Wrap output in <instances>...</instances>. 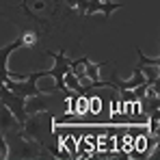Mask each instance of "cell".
<instances>
[{
	"label": "cell",
	"mask_w": 160,
	"mask_h": 160,
	"mask_svg": "<svg viewBox=\"0 0 160 160\" xmlns=\"http://www.w3.org/2000/svg\"><path fill=\"white\" fill-rule=\"evenodd\" d=\"M54 123V115L48 110H41V112H32L28 115L26 121L22 123V134L26 138L37 141L43 149H48V154L52 158H61V149H58V136L52 130Z\"/></svg>",
	"instance_id": "6da1fadb"
},
{
	"label": "cell",
	"mask_w": 160,
	"mask_h": 160,
	"mask_svg": "<svg viewBox=\"0 0 160 160\" xmlns=\"http://www.w3.org/2000/svg\"><path fill=\"white\" fill-rule=\"evenodd\" d=\"M72 95V91H61V89H56V91H50V93H43V91H39L37 95H30L24 100V110H26V115H32V112H41V110H48V112H52V115H65V110H69L67 108V98Z\"/></svg>",
	"instance_id": "7a4b0ae2"
},
{
	"label": "cell",
	"mask_w": 160,
	"mask_h": 160,
	"mask_svg": "<svg viewBox=\"0 0 160 160\" xmlns=\"http://www.w3.org/2000/svg\"><path fill=\"white\" fill-rule=\"evenodd\" d=\"M7 138V147H9V158L18 160H32V158H52L48 154V149H43L37 141L26 138L22 134V128L11 130V132L2 134Z\"/></svg>",
	"instance_id": "3957f363"
},
{
	"label": "cell",
	"mask_w": 160,
	"mask_h": 160,
	"mask_svg": "<svg viewBox=\"0 0 160 160\" xmlns=\"http://www.w3.org/2000/svg\"><path fill=\"white\" fill-rule=\"evenodd\" d=\"M41 76H46V69H43V72L26 74V78H24V80L7 78V80H4V84H7L13 93H18V95H22V98H30V95H37V93L41 91V89L37 87V80L41 78Z\"/></svg>",
	"instance_id": "277c9868"
},
{
	"label": "cell",
	"mask_w": 160,
	"mask_h": 160,
	"mask_svg": "<svg viewBox=\"0 0 160 160\" xmlns=\"http://www.w3.org/2000/svg\"><path fill=\"white\" fill-rule=\"evenodd\" d=\"M46 54L54 58V67H52V69H46V76H52V78H54L56 89H61V91H69V89L65 87V82H63V76L72 69V61L65 56V50H61V52H50V50H48Z\"/></svg>",
	"instance_id": "5b68a950"
},
{
	"label": "cell",
	"mask_w": 160,
	"mask_h": 160,
	"mask_svg": "<svg viewBox=\"0 0 160 160\" xmlns=\"http://www.w3.org/2000/svg\"><path fill=\"white\" fill-rule=\"evenodd\" d=\"M24 100L26 98H22V95H18V93H13L7 84H0V104H4V106L11 110V115L20 121V123H24L26 121V110H24Z\"/></svg>",
	"instance_id": "8992f818"
},
{
	"label": "cell",
	"mask_w": 160,
	"mask_h": 160,
	"mask_svg": "<svg viewBox=\"0 0 160 160\" xmlns=\"http://www.w3.org/2000/svg\"><path fill=\"white\" fill-rule=\"evenodd\" d=\"M18 48H24V39H22V35H20L15 41L7 43V46H0V84H4V80L9 78V67H7V63H9L11 52H15Z\"/></svg>",
	"instance_id": "52a82bcc"
},
{
	"label": "cell",
	"mask_w": 160,
	"mask_h": 160,
	"mask_svg": "<svg viewBox=\"0 0 160 160\" xmlns=\"http://www.w3.org/2000/svg\"><path fill=\"white\" fill-rule=\"evenodd\" d=\"M126 4L121 2H110V0H87V9H84V15H93V13H104V18H110L112 11L121 9Z\"/></svg>",
	"instance_id": "ba28073f"
},
{
	"label": "cell",
	"mask_w": 160,
	"mask_h": 160,
	"mask_svg": "<svg viewBox=\"0 0 160 160\" xmlns=\"http://www.w3.org/2000/svg\"><path fill=\"white\" fill-rule=\"evenodd\" d=\"M147 89H149V87H147ZM158 106H160V98H158V93H154L152 89L138 98V110H141L143 115H152L154 110H158Z\"/></svg>",
	"instance_id": "9c48e42d"
},
{
	"label": "cell",
	"mask_w": 160,
	"mask_h": 160,
	"mask_svg": "<svg viewBox=\"0 0 160 160\" xmlns=\"http://www.w3.org/2000/svg\"><path fill=\"white\" fill-rule=\"evenodd\" d=\"M18 128H22V123L11 115V110L4 104H0V134H7L11 130H18Z\"/></svg>",
	"instance_id": "30bf717a"
},
{
	"label": "cell",
	"mask_w": 160,
	"mask_h": 160,
	"mask_svg": "<svg viewBox=\"0 0 160 160\" xmlns=\"http://www.w3.org/2000/svg\"><path fill=\"white\" fill-rule=\"evenodd\" d=\"M106 63H108V61H106ZM106 63H91L87 56L80 58V65L84 67V76H87L89 80H93V82L100 80V69H102V65H106Z\"/></svg>",
	"instance_id": "8fae6325"
},
{
	"label": "cell",
	"mask_w": 160,
	"mask_h": 160,
	"mask_svg": "<svg viewBox=\"0 0 160 160\" xmlns=\"http://www.w3.org/2000/svg\"><path fill=\"white\" fill-rule=\"evenodd\" d=\"M63 82H65V87H67L69 91H76V93L80 91V82H78V76H76V74H74L72 69H69V72H67V74L63 76Z\"/></svg>",
	"instance_id": "7c38bea8"
},
{
	"label": "cell",
	"mask_w": 160,
	"mask_h": 160,
	"mask_svg": "<svg viewBox=\"0 0 160 160\" xmlns=\"http://www.w3.org/2000/svg\"><path fill=\"white\" fill-rule=\"evenodd\" d=\"M22 39H24V48H35L39 43V32L37 30H26V32H22Z\"/></svg>",
	"instance_id": "4fadbf2b"
},
{
	"label": "cell",
	"mask_w": 160,
	"mask_h": 160,
	"mask_svg": "<svg viewBox=\"0 0 160 160\" xmlns=\"http://www.w3.org/2000/svg\"><path fill=\"white\" fill-rule=\"evenodd\" d=\"M136 54H138V58H141L136 67H147V65H149V67H158L160 65V58H149V56H145V54L141 52V48H136Z\"/></svg>",
	"instance_id": "5bb4252c"
},
{
	"label": "cell",
	"mask_w": 160,
	"mask_h": 160,
	"mask_svg": "<svg viewBox=\"0 0 160 160\" xmlns=\"http://www.w3.org/2000/svg\"><path fill=\"white\" fill-rule=\"evenodd\" d=\"M67 7H76L80 11V15H84V9H87V0H63Z\"/></svg>",
	"instance_id": "9a60e30c"
},
{
	"label": "cell",
	"mask_w": 160,
	"mask_h": 160,
	"mask_svg": "<svg viewBox=\"0 0 160 160\" xmlns=\"http://www.w3.org/2000/svg\"><path fill=\"white\" fill-rule=\"evenodd\" d=\"M9 158V147H7V138L0 134V160Z\"/></svg>",
	"instance_id": "2e32d148"
},
{
	"label": "cell",
	"mask_w": 160,
	"mask_h": 160,
	"mask_svg": "<svg viewBox=\"0 0 160 160\" xmlns=\"http://www.w3.org/2000/svg\"><path fill=\"white\" fill-rule=\"evenodd\" d=\"M91 112H100V98L91 100Z\"/></svg>",
	"instance_id": "e0dca14e"
}]
</instances>
